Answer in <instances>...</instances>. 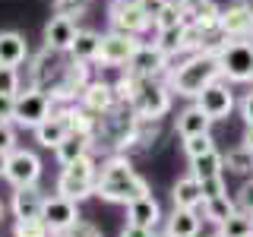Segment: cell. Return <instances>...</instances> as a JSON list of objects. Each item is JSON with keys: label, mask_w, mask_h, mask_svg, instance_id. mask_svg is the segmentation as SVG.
Here are the masks:
<instances>
[{"label": "cell", "mask_w": 253, "mask_h": 237, "mask_svg": "<svg viewBox=\"0 0 253 237\" xmlns=\"http://www.w3.org/2000/svg\"><path fill=\"white\" fill-rule=\"evenodd\" d=\"M237 209L241 212H247V215H253V177H247L241 184V190H237Z\"/></svg>", "instance_id": "40"}, {"label": "cell", "mask_w": 253, "mask_h": 237, "mask_svg": "<svg viewBox=\"0 0 253 237\" xmlns=\"http://www.w3.org/2000/svg\"><path fill=\"white\" fill-rule=\"evenodd\" d=\"M89 13V0H54V16H70V19H79V16Z\"/></svg>", "instance_id": "36"}, {"label": "cell", "mask_w": 253, "mask_h": 237, "mask_svg": "<svg viewBox=\"0 0 253 237\" xmlns=\"http://www.w3.org/2000/svg\"><path fill=\"white\" fill-rule=\"evenodd\" d=\"M6 158H10V155H6V152H0V177H3V171H6Z\"/></svg>", "instance_id": "48"}, {"label": "cell", "mask_w": 253, "mask_h": 237, "mask_svg": "<svg viewBox=\"0 0 253 237\" xmlns=\"http://www.w3.org/2000/svg\"><path fill=\"white\" fill-rule=\"evenodd\" d=\"M187 22V16H184V10H180L177 6V0H168V3H165V10L155 16V32H165V29H177V26H184Z\"/></svg>", "instance_id": "33"}, {"label": "cell", "mask_w": 253, "mask_h": 237, "mask_svg": "<svg viewBox=\"0 0 253 237\" xmlns=\"http://www.w3.org/2000/svg\"><path fill=\"white\" fill-rule=\"evenodd\" d=\"M139 44H142L139 35H126V32L111 29L108 35H101V51L95 63H101V67H126V60L136 54Z\"/></svg>", "instance_id": "10"}, {"label": "cell", "mask_w": 253, "mask_h": 237, "mask_svg": "<svg viewBox=\"0 0 253 237\" xmlns=\"http://www.w3.org/2000/svg\"><path fill=\"white\" fill-rule=\"evenodd\" d=\"M149 193V184L139 177V174H133V177L126 180H111V184H95V196H101V199L108 202H133L139 199V196Z\"/></svg>", "instance_id": "15"}, {"label": "cell", "mask_w": 253, "mask_h": 237, "mask_svg": "<svg viewBox=\"0 0 253 237\" xmlns=\"http://www.w3.org/2000/svg\"><path fill=\"white\" fill-rule=\"evenodd\" d=\"M133 164H130V158H126L124 152H114V155H108L105 161L98 164V177H95V184H111V180H126V177H133Z\"/></svg>", "instance_id": "25"}, {"label": "cell", "mask_w": 253, "mask_h": 237, "mask_svg": "<svg viewBox=\"0 0 253 237\" xmlns=\"http://www.w3.org/2000/svg\"><path fill=\"white\" fill-rule=\"evenodd\" d=\"M171 202L177 205V209H200V205H203V190H200V180H196L193 174L180 177L177 184L171 187Z\"/></svg>", "instance_id": "23"}, {"label": "cell", "mask_w": 253, "mask_h": 237, "mask_svg": "<svg viewBox=\"0 0 253 237\" xmlns=\"http://www.w3.org/2000/svg\"><path fill=\"white\" fill-rule=\"evenodd\" d=\"M42 221L47 225V231L54 234H67L70 228L79 221V202L67 199V196L54 193L44 199V209H42Z\"/></svg>", "instance_id": "12"}, {"label": "cell", "mask_w": 253, "mask_h": 237, "mask_svg": "<svg viewBox=\"0 0 253 237\" xmlns=\"http://www.w3.org/2000/svg\"><path fill=\"white\" fill-rule=\"evenodd\" d=\"M196 105H200V111L209 117L212 123L231 117V111H234V92H231V85H228V79L218 76L215 82H209L200 95H196Z\"/></svg>", "instance_id": "9"}, {"label": "cell", "mask_w": 253, "mask_h": 237, "mask_svg": "<svg viewBox=\"0 0 253 237\" xmlns=\"http://www.w3.org/2000/svg\"><path fill=\"white\" fill-rule=\"evenodd\" d=\"M241 146H247L250 152H253V123L247 126V130H244V139H241Z\"/></svg>", "instance_id": "47"}, {"label": "cell", "mask_w": 253, "mask_h": 237, "mask_svg": "<svg viewBox=\"0 0 253 237\" xmlns=\"http://www.w3.org/2000/svg\"><path fill=\"white\" fill-rule=\"evenodd\" d=\"M16 114V95H0V123H13Z\"/></svg>", "instance_id": "43"}, {"label": "cell", "mask_w": 253, "mask_h": 237, "mask_svg": "<svg viewBox=\"0 0 253 237\" xmlns=\"http://www.w3.org/2000/svg\"><path fill=\"white\" fill-rule=\"evenodd\" d=\"M57 108L51 101V95L47 92H42V89H29L22 92L19 89V95H16V114H13V123L16 126H22V130H35L38 123L44 120V117H51V111Z\"/></svg>", "instance_id": "5"}, {"label": "cell", "mask_w": 253, "mask_h": 237, "mask_svg": "<svg viewBox=\"0 0 253 237\" xmlns=\"http://www.w3.org/2000/svg\"><path fill=\"white\" fill-rule=\"evenodd\" d=\"M3 212H6V209H3V202H0V218H3Z\"/></svg>", "instance_id": "54"}, {"label": "cell", "mask_w": 253, "mask_h": 237, "mask_svg": "<svg viewBox=\"0 0 253 237\" xmlns=\"http://www.w3.org/2000/svg\"><path fill=\"white\" fill-rule=\"evenodd\" d=\"M13 149H19V146H16V130H13V123H0V152L10 155Z\"/></svg>", "instance_id": "41"}, {"label": "cell", "mask_w": 253, "mask_h": 237, "mask_svg": "<svg viewBox=\"0 0 253 237\" xmlns=\"http://www.w3.org/2000/svg\"><path fill=\"white\" fill-rule=\"evenodd\" d=\"M221 76V63H218V51L215 47H206V51L190 54L184 63L168 70V89L171 95H180V98H193L200 95L209 82H215Z\"/></svg>", "instance_id": "1"}, {"label": "cell", "mask_w": 253, "mask_h": 237, "mask_svg": "<svg viewBox=\"0 0 253 237\" xmlns=\"http://www.w3.org/2000/svg\"><path fill=\"white\" fill-rule=\"evenodd\" d=\"M95 177H98V161H95V155H83L76 158L73 164H67V168L60 171L57 177V193L67 196V199L73 202H83L95 196Z\"/></svg>", "instance_id": "3"}, {"label": "cell", "mask_w": 253, "mask_h": 237, "mask_svg": "<svg viewBox=\"0 0 253 237\" xmlns=\"http://www.w3.org/2000/svg\"><path fill=\"white\" fill-rule=\"evenodd\" d=\"M231 3H244V6H253V0H231Z\"/></svg>", "instance_id": "49"}, {"label": "cell", "mask_w": 253, "mask_h": 237, "mask_svg": "<svg viewBox=\"0 0 253 237\" xmlns=\"http://www.w3.org/2000/svg\"><path fill=\"white\" fill-rule=\"evenodd\" d=\"M218 231H225L228 237H250V215L237 209L231 218H225V221L218 225Z\"/></svg>", "instance_id": "34"}, {"label": "cell", "mask_w": 253, "mask_h": 237, "mask_svg": "<svg viewBox=\"0 0 253 237\" xmlns=\"http://www.w3.org/2000/svg\"><path fill=\"white\" fill-rule=\"evenodd\" d=\"M200 190H203V199H215V196H225L228 187H225V174H212V177H203L200 180Z\"/></svg>", "instance_id": "39"}, {"label": "cell", "mask_w": 253, "mask_h": 237, "mask_svg": "<svg viewBox=\"0 0 253 237\" xmlns=\"http://www.w3.org/2000/svg\"><path fill=\"white\" fill-rule=\"evenodd\" d=\"M212 237H228V234H225V231H215V234H212Z\"/></svg>", "instance_id": "51"}, {"label": "cell", "mask_w": 253, "mask_h": 237, "mask_svg": "<svg viewBox=\"0 0 253 237\" xmlns=\"http://www.w3.org/2000/svg\"><path fill=\"white\" fill-rule=\"evenodd\" d=\"M165 3H168V0H139V6H142V13L149 16V19L155 22V16L165 10Z\"/></svg>", "instance_id": "44"}, {"label": "cell", "mask_w": 253, "mask_h": 237, "mask_svg": "<svg viewBox=\"0 0 253 237\" xmlns=\"http://www.w3.org/2000/svg\"><path fill=\"white\" fill-rule=\"evenodd\" d=\"M130 108L136 111V117H146V120H162L171 111V89L158 79H139L136 95H133Z\"/></svg>", "instance_id": "4"}, {"label": "cell", "mask_w": 253, "mask_h": 237, "mask_svg": "<svg viewBox=\"0 0 253 237\" xmlns=\"http://www.w3.org/2000/svg\"><path fill=\"white\" fill-rule=\"evenodd\" d=\"M250 237H253V215H250Z\"/></svg>", "instance_id": "53"}, {"label": "cell", "mask_w": 253, "mask_h": 237, "mask_svg": "<svg viewBox=\"0 0 253 237\" xmlns=\"http://www.w3.org/2000/svg\"><path fill=\"white\" fill-rule=\"evenodd\" d=\"M203 221H212V225H221L225 218H231L234 212H237V202L234 199H228V193L225 196H215V199H203Z\"/></svg>", "instance_id": "30"}, {"label": "cell", "mask_w": 253, "mask_h": 237, "mask_svg": "<svg viewBox=\"0 0 253 237\" xmlns=\"http://www.w3.org/2000/svg\"><path fill=\"white\" fill-rule=\"evenodd\" d=\"M200 225H203V215L196 209H177L174 205V212L165 221V231L174 237H200Z\"/></svg>", "instance_id": "22"}, {"label": "cell", "mask_w": 253, "mask_h": 237, "mask_svg": "<svg viewBox=\"0 0 253 237\" xmlns=\"http://www.w3.org/2000/svg\"><path fill=\"white\" fill-rule=\"evenodd\" d=\"M218 63L231 85L253 82V38H225L218 47Z\"/></svg>", "instance_id": "2"}, {"label": "cell", "mask_w": 253, "mask_h": 237, "mask_svg": "<svg viewBox=\"0 0 253 237\" xmlns=\"http://www.w3.org/2000/svg\"><path fill=\"white\" fill-rule=\"evenodd\" d=\"M63 67H67V63L57 60V51H47V47H44V51L32 60L29 85H32V89H42V92H51L54 82H57L60 73H63Z\"/></svg>", "instance_id": "14"}, {"label": "cell", "mask_w": 253, "mask_h": 237, "mask_svg": "<svg viewBox=\"0 0 253 237\" xmlns=\"http://www.w3.org/2000/svg\"><path fill=\"white\" fill-rule=\"evenodd\" d=\"M79 105L89 108L92 114H98V117H101L108 108H114V105H117V98H114V85H111V82H101V79H92V82L83 89V95H79Z\"/></svg>", "instance_id": "19"}, {"label": "cell", "mask_w": 253, "mask_h": 237, "mask_svg": "<svg viewBox=\"0 0 253 237\" xmlns=\"http://www.w3.org/2000/svg\"><path fill=\"white\" fill-rule=\"evenodd\" d=\"M190 174H193L196 180L212 177V174H225V155H221L218 149H209L206 155L190 158Z\"/></svg>", "instance_id": "29"}, {"label": "cell", "mask_w": 253, "mask_h": 237, "mask_svg": "<svg viewBox=\"0 0 253 237\" xmlns=\"http://www.w3.org/2000/svg\"><path fill=\"white\" fill-rule=\"evenodd\" d=\"M155 237H174V234H168V231H162V234H155Z\"/></svg>", "instance_id": "50"}, {"label": "cell", "mask_w": 253, "mask_h": 237, "mask_svg": "<svg viewBox=\"0 0 253 237\" xmlns=\"http://www.w3.org/2000/svg\"><path fill=\"white\" fill-rule=\"evenodd\" d=\"M98 51H101V35L92 29H79L76 32V41L70 47V57L73 60H85V63H95L98 60Z\"/></svg>", "instance_id": "28"}, {"label": "cell", "mask_w": 253, "mask_h": 237, "mask_svg": "<svg viewBox=\"0 0 253 237\" xmlns=\"http://www.w3.org/2000/svg\"><path fill=\"white\" fill-rule=\"evenodd\" d=\"M225 168L231 171V174H253V152L247 146H237V149H231V152L225 155Z\"/></svg>", "instance_id": "31"}, {"label": "cell", "mask_w": 253, "mask_h": 237, "mask_svg": "<svg viewBox=\"0 0 253 237\" xmlns=\"http://www.w3.org/2000/svg\"><path fill=\"white\" fill-rule=\"evenodd\" d=\"M47 225L42 218H16L13 221V237H47Z\"/></svg>", "instance_id": "35"}, {"label": "cell", "mask_w": 253, "mask_h": 237, "mask_svg": "<svg viewBox=\"0 0 253 237\" xmlns=\"http://www.w3.org/2000/svg\"><path fill=\"white\" fill-rule=\"evenodd\" d=\"M111 29L126 35H142L152 29V19L142 13L139 0H111Z\"/></svg>", "instance_id": "11"}, {"label": "cell", "mask_w": 253, "mask_h": 237, "mask_svg": "<svg viewBox=\"0 0 253 237\" xmlns=\"http://www.w3.org/2000/svg\"><path fill=\"white\" fill-rule=\"evenodd\" d=\"M92 82V76H89V63L85 60H70L67 67H63V73L60 79L54 82V89L47 92L51 95V101L54 105H73V101H79V95H83V89Z\"/></svg>", "instance_id": "7"}, {"label": "cell", "mask_w": 253, "mask_h": 237, "mask_svg": "<svg viewBox=\"0 0 253 237\" xmlns=\"http://www.w3.org/2000/svg\"><path fill=\"white\" fill-rule=\"evenodd\" d=\"M32 133H35V142H38V146L57 149L60 142L70 136V123H67V114H63V108H54L51 117H44V120L38 123Z\"/></svg>", "instance_id": "17"}, {"label": "cell", "mask_w": 253, "mask_h": 237, "mask_svg": "<svg viewBox=\"0 0 253 237\" xmlns=\"http://www.w3.org/2000/svg\"><path fill=\"white\" fill-rule=\"evenodd\" d=\"M67 237H105V234H101L95 225H89V221H83V218H79L76 225L67 231Z\"/></svg>", "instance_id": "42"}, {"label": "cell", "mask_w": 253, "mask_h": 237, "mask_svg": "<svg viewBox=\"0 0 253 237\" xmlns=\"http://www.w3.org/2000/svg\"><path fill=\"white\" fill-rule=\"evenodd\" d=\"M162 133V123L158 120H146V117H136V130H133V146L136 149H149Z\"/></svg>", "instance_id": "32"}, {"label": "cell", "mask_w": 253, "mask_h": 237, "mask_svg": "<svg viewBox=\"0 0 253 237\" xmlns=\"http://www.w3.org/2000/svg\"><path fill=\"white\" fill-rule=\"evenodd\" d=\"M209 149H215V142H212V133H200V136H187V139H184V152H187V158L206 155Z\"/></svg>", "instance_id": "37"}, {"label": "cell", "mask_w": 253, "mask_h": 237, "mask_svg": "<svg viewBox=\"0 0 253 237\" xmlns=\"http://www.w3.org/2000/svg\"><path fill=\"white\" fill-rule=\"evenodd\" d=\"M47 237H67V234H54V231H51V234H47Z\"/></svg>", "instance_id": "52"}, {"label": "cell", "mask_w": 253, "mask_h": 237, "mask_svg": "<svg viewBox=\"0 0 253 237\" xmlns=\"http://www.w3.org/2000/svg\"><path fill=\"white\" fill-rule=\"evenodd\" d=\"M121 237H155V231H152V228L130 225V221H126V225H124V231H121Z\"/></svg>", "instance_id": "45"}, {"label": "cell", "mask_w": 253, "mask_h": 237, "mask_svg": "<svg viewBox=\"0 0 253 237\" xmlns=\"http://www.w3.org/2000/svg\"><path fill=\"white\" fill-rule=\"evenodd\" d=\"M126 221L130 225H142V228H158V221H162V205H158V199L152 193L139 196V199L126 202Z\"/></svg>", "instance_id": "20"}, {"label": "cell", "mask_w": 253, "mask_h": 237, "mask_svg": "<svg viewBox=\"0 0 253 237\" xmlns=\"http://www.w3.org/2000/svg\"><path fill=\"white\" fill-rule=\"evenodd\" d=\"M218 32L225 38H253V6H244V3L221 6Z\"/></svg>", "instance_id": "13"}, {"label": "cell", "mask_w": 253, "mask_h": 237, "mask_svg": "<svg viewBox=\"0 0 253 237\" xmlns=\"http://www.w3.org/2000/svg\"><path fill=\"white\" fill-rule=\"evenodd\" d=\"M54 155H57L60 168H67V164H73L76 158L92 155V139H89V136H83V133H70V136L63 139L57 149H54Z\"/></svg>", "instance_id": "26"}, {"label": "cell", "mask_w": 253, "mask_h": 237, "mask_svg": "<svg viewBox=\"0 0 253 237\" xmlns=\"http://www.w3.org/2000/svg\"><path fill=\"white\" fill-rule=\"evenodd\" d=\"M76 19L70 16H51V22L44 26V47L47 51H57V54H70V47L76 41Z\"/></svg>", "instance_id": "16"}, {"label": "cell", "mask_w": 253, "mask_h": 237, "mask_svg": "<svg viewBox=\"0 0 253 237\" xmlns=\"http://www.w3.org/2000/svg\"><path fill=\"white\" fill-rule=\"evenodd\" d=\"M168 70H171V57H168V54H165L155 41L152 44L142 41L136 47V54L126 60L124 73H130L136 79H162V76H168Z\"/></svg>", "instance_id": "6"}, {"label": "cell", "mask_w": 253, "mask_h": 237, "mask_svg": "<svg viewBox=\"0 0 253 237\" xmlns=\"http://www.w3.org/2000/svg\"><path fill=\"white\" fill-rule=\"evenodd\" d=\"M241 117H244V123H253V92H247V95H244V98H241Z\"/></svg>", "instance_id": "46"}, {"label": "cell", "mask_w": 253, "mask_h": 237, "mask_svg": "<svg viewBox=\"0 0 253 237\" xmlns=\"http://www.w3.org/2000/svg\"><path fill=\"white\" fill-rule=\"evenodd\" d=\"M32 57L19 32H0V67H22Z\"/></svg>", "instance_id": "21"}, {"label": "cell", "mask_w": 253, "mask_h": 237, "mask_svg": "<svg viewBox=\"0 0 253 237\" xmlns=\"http://www.w3.org/2000/svg\"><path fill=\"white\" fill-rule=\"evenodd\" d=\"M63 114H67V123H70V133H83V136H95V130H98V114H92L89 108H83L79 101L73 105H60Z\"/></svg>", "instance_id": "24"}, {"label": "cell", "mask_w": 253, "mask_h": 237, "mask_svg": "<svg viewBox=\"0 0 253 237\" xmlns=\"http://www.w3.org/2000/svg\"><path fill=\"white\" fill-rule=\"evenodd\" d=\"M22 79H19V67H0V95H19Z\"/></svg>", "instance_id": "38"}, {"label": "cell", "mask_w": 253, "mask_h": 237, "mask_svg": "<svg viewBox=\"0 0 253 237\" xmlns=\"http://www.w3.org/2000/svg\"><path fill=\"white\" fill-rule=\"evenodd\" d=\"M44 199H47V196L38 190V184L35 187H19L13 193V202H10L13 218H42Z\"/></svg>", "instance_id": "18"}, {"label": "cell", "mask_w": 253, "mask_h": 237, "mask_svg": "<svg viewBox=\"0 0 253 237\" xmlns=\"http://www.w3.org/2000/svg\"><path fill=\"white\" fill-rule=\"evenodd\" d=\"M209 126H212V120L200 111V105H196V101L177 114V133H180V139L200 136V133H209Z\"/></svg>", "instance_id": "27"}, {"label": "cell", "mask_w": 253, "mask_h": 237, "mask_svg": "<svg viewBox=\"0 0 253 237\" xmlns=\"http://www.w3.org/2000/svg\"><path fill=\"white\" fill-rule=\"evenodd\" d=\"M38 177H42V158H38L32 149H13L10 158H6V171L3 180L13 190L19 187H35Z\"/></svg>", "instance_id": "8"}]
</instances>
